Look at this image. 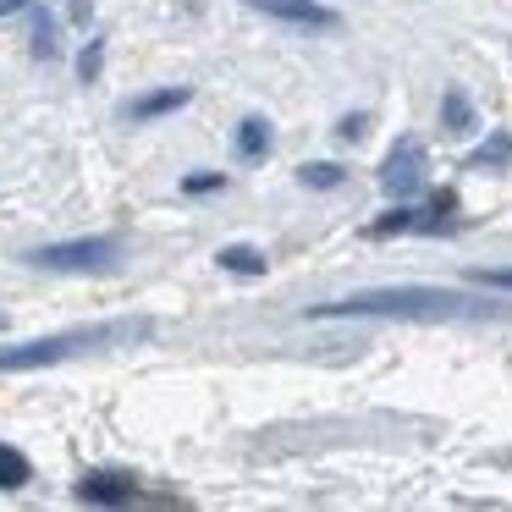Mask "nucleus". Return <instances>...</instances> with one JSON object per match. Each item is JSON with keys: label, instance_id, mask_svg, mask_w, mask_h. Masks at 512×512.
<instances>
[{"label": "nucleus", "instance_id": "obj_1", "mask_svg": "<svg viewBox=\"0 0 512 512\" xmlns=\"http://www.w3.org/2000/svg\"><path fill=\"white\" fill-rule=\"evenodd\" d=\"M314 320H479L496 314V303H479L452 287H364L353 298L314 303Z\"/></svg>", "mask_w": 512, "mask_h": 512}, {"label": "nucleus", "instance_id": "obj_2", "mask_svg": "<svg viewBox=\"0 0 512 512\" xmlns=\"http://www.w3.org/2000/svg\"><path fill=\"white\" fill-rule=\"evenodd\" d=\"M149 336L144 320H105V325H78V331H61V336H39V342L23 347H0V369H39V364H61L72 353H94V347H122Z\"/></svg>", "mask_w": 512, "mask_h": 512}, {"label": "nucleus", "instance_id": "obj_3", "mask_svg": "<svg viewBox=\"0 0 512 512\" xmlns=\"http://www.w3.org/2000/svg\"><path fill=\"white\" fill-rule=\"evenodd\" d=\"M39 270H67V276H89V270H116L122 265V237H67V243H45L28 254Z\"/></svg>", "mask_w": 512, "mask_h": 512}, {"label": "nucleus", "instance_id": "obj_4", "mask_svg": "<svg viewBox=\"0 0 512 512\" xmlns=\"http://www.w3.org/2000/svg\"><path fill=\"white\" fill-rule=\"evenodd\" d=\"M424 177H430V155H424V144H413V138H402V144L380 160V188H386L391 199H413V193L424 188Z\"/></svg>", "mask_w": 512, "mask_h": 512}, {"label": "nucleus", "instance_id": "obj_5", "mask_svg": "<svg viewBox=\"0 0 512 512\" xmlns=\"http://www.w3.org/2000/svg\"><path fill=\"white\" fill-rule=\"evenodd\" d=\"M248 6L276 17V23H287V28H309V34H336L342 28V17L331 6H320V0H248Z\"/></svg>", "mask_w": 512, "mask_h": 512}, {"label": "nucleus", "instance_id": "obj_6", "mask_svg": "<svg viewBox=\"0 0 512 512\" xmlns=\"http://www.w3.org/2000/svg\"><path fill=\"white\" fill-rule=\"evenodd\" d=\"M78 501H89V507H122V501L138 496L133 474H111V468H94V474L78 479V490H72Z\"/></svg>", "mask_w": 512, "mask_h": 512}, {"label": "nucleus", "instance_id": "obj_7", "mask_svg": "<svg viewBox=\"0 0 512 512\" xmlns=\"http://www.w3.org/2000/svg\"><path fill=\"white\" fill-rule=\"evenodd\" d=\"M441 210H446V199L435 204V210H391V215H380L375 226H369V237H402V232H452V221H441Z\"/></svg>", "mask_w": 512, "mask_h": 512}, {"label": "nucleus", "instance_id": "obj_8", "mask_svg": "<svg viewBox=\"0 0 512 512\" xmlns=\"http://www.w3.org/2000/svg\"><path fill=\"white\" fill-rule=\"evenodd\" d=\"M193 100V89H155V94H144V100H127L122 105V116L127 122H155V116H166V111H182V105Z\"/></svg>", "mask_w": 512, "mask_h": 512}, {"label": "nucleus", "instance_id": "obj_9", "mask_svg": "<svg viewBox=\"0 0 512 512\" xmlns=\"http://www.w3.org/2000/svg\"><path fill=\"white\" fill-rule=\"evenodd\" d=\"M232 149H237V160L259 166V160L270 155V122H259V116H243V122H237V133H232Z\"/></svg>", "mask_w": 512, "mask_h": 512}, {"label": "nucleus", "instance_id": "obj_10", "mask_svg": "<svg viewBox=\"0 0 512 512\" xmlns=\"http://www.w3.org/2000/svg\"><path fill=\"white\" fill-rule=\"evenodd\" d=\"M215 265H221V270H232V276H265V270H270V259L259 254L254 243H226L221 254H215Z\"/></svg>", "mask_w": 512, "mask_h": 512}, {"label": "nucleus", "instance_id": "obj_11", "mask_svg": "<svg viewBox=\"0 0 512 512\" xmlns=\"http://www.w3.org/2000/svg\"><path fill=\"white\" fill-rule=\"evenodd\" d=\"M468 171H512V138L507 133H496V138H485V144L474 149V155L463 160Z\"/></svg>", "mask_w": 512, "mask_h": 512}, {"label": "nucleus", "instance_id": "obj_12", "mask_svg": "<svg viewBox=\"0 0 512 512\" xmlns=\"http://www.w3.org/2000/svg\"><path fill=\"white\" fill-rule=\"evenodd\" d=\"M28 479H34V463H28L17 446H6L0 441V490H23Z\"/></svg>", "mask_w": 512, "mask_h": 512}, {"label": "nucleus", "instance_id": "obj_13", "mask_svg": "<svg viewBox=\"0 0 512 512\" xmlns=\"http://www.w3.org/2000/svg\"><path fill=\"white\" fill-rule=\"evenodd\" d=\"M342 177H347V171H342V166H331V160H314V166H298V182H303V188H336Z\"/></svg>", "mask_w": 512, "mask_h": 512}, {"label": "nucleus", "instance_id": "obj_14", "mask_svg": "<svg viewBox=\"0 0 512 512\" xmlns=\"http://www.w3.org/2000/svg\"><path fill=\"white\" fill-rule=\"evenodd\" d=\"M441 116H446V127H457V133H468V127H474V105H468L457 89L441 100Z\"/></svg>", "mask_w": 512, "mask_h": 512}, {"label": "nucleus", "instance_id": "obj_15", "mask_svg": "<svg viewBox=\"0 0 512 512\" xmlns=\"http://www.w3.org/2000/svg\"><path fill=\"white\" fill-rule=\"evenodd\" d=\"M34 56H56V23L45 12L34 17Z\"/></svg>", "mask_w": 512, "mask_h": 512}, {"label": "nucleus", "instance_id": "obj_16", "mask_svg": "<svg viewBox=\"0 0 512 512\" xmlns=\"http://www.w3.org/2000/svg\"><path fill=\"white\" fill-rule=\"evenodd\" d=\"M100 67H105V45L94 39V45L78 56V78H83V83H94V78H100Z\"/></svg>", "mask_w": 512, "mask_h": 512}, {"label": "nucleus", "instance_id": "obj_17", "mask_svg": "<svg viewBox=\"0 0 512 512\" xmlns=\"http://www.w3.org/2000/svg\"><path fill=\"white\" fill-rule=\"evenodd\" d=\"M221 171H193V177L188 182H182V188H188V193H215V188H221Z\"/></svg>", "mask_w": 512, "mask_h": 512}, {"label": "nucleus", "instance_id": "obj_18", "mask_svg": "<svg viewBox=\"0 0 512 512\" xmlns=\"http://www.w3.org/2000/svg\"><path fill=\"white\" fill-rule=\"evenodd\" d=\"M364 127H369V116H342L336 138H342V144H358V138H364Z\"/></svg>", "mask_w": 512, "mask_h": 512}, {"label": "nucleus", "instance_id": "obj_19", "mask_svg": "<svg viewBox=\"0 0 512 512\" xmlns=\"http://www.w3.org/2000/svg\"><path fill=\"white\" fill-rule=\"evenodd\" d=\"M479 281L496 287V292H512V270H479Z\"/></svg>", "mask_w": 512, "mask_h": 512}, {"label": "nucleus", "instance_id": "obj_20", "mask_svg": "<svg viewBox=\"0 0 512 512\" xmlns=\"http://www.w3.org/2000/svg\"><path fill=\"white\" fill-rule=\"evenodd\" d=\"M17 12H28V0H0V17H17Z\"/></svg>", "mask_w": 512, "mask_h": 512}, {"label": "nucleus", "instance_id": "obj_21", "mask_svg": "<svg viewBox=\"0 0 512 512\" xmlns=\"http://www.w3.org/2000/svg\"><path fill=\"white\" fill-rule=\"evenodd\" d=\"M0 325H6V314H0Z\"/></svg>", "mask_w": 512, "mask_h": 512}]
</instances>
